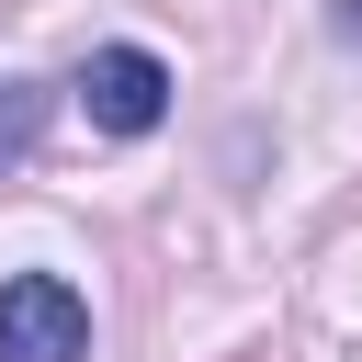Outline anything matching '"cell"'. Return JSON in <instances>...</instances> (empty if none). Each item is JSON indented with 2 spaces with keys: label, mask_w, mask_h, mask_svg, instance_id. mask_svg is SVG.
I'll use <instances>...</instances> for the list:
<instances>
[{
  "label": "cell",
  "mask_w": 362,
  "mask_h": 362,
  "mask_svg": "<svg viewBox=\"0 0 362 362\" xmlns=\"http://www.w3.org/2000/svg\"><path fill=\"white\" fill-rule=\"evenodd\" d=\"M34 136H45V90L34 79H0V158H23Z\"/></svg>",
  "instance_id": "3"
},
{
  "label": "cell",
  "mask_w": 362,
  "mask_h": 362,
  "mask_svg": "<svg viewBox=\"0 0 362 362\" xmlns=\"http://www.w3.org/2000/svg\"><path fill=\"white\" fill-rule=\"evenodd\" d=\"M0 362H90V305L57 272H11L0 283Z\"/></svg>",
  "instance_id": "1"
},
{
  "label": "cell",
  "mask_w": 362,
  "mask_h": 362,
  "mask_svg": "<svg viewBox=\"0 0 362 362\" xmlns=\"http://www.w3.org/2000/svg\"><path fill=\"white\" fill-rule=\"evenodd\" d=\"M328 34H339V45H362V0H339V11H328Z\"/></svg>",
  "instance_id": "4"
},
{
  "label": "cell",
  "mask_w": 362,
  "mask_h": 362,
  "mask_svg": "<svg viewBox=\"0 0 362 362\" xmlns=\"http://www.w3.org/2000/svg\"><path fill=\"white\" fill-rule=\"evenodd\" d=\"M79 113H90L102 136H147V124L170 113V68H158L147 45H102V57L79 68Z\"/></svg>",
  "instance_id": "2"
}]
</instances>
